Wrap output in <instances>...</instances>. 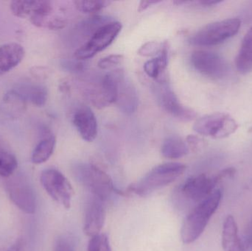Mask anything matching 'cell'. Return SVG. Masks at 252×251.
Masks as SVG:
<instances>
[{
    "label": "cell",
    "instance_id": "cell-1",
    "mask_svg": "<svg viewBox=\"0 0 252 251\" xmlns=\"http://www.w3.org/2000/svg\"><path fill=\"white\" fill-rule=\"evenodd\" d=\"M222 193L215 190L208 197L200 202L184 221L181 238L185 244H190L199 238L220 205Z\"/></svg>",
    "mask_w": 252,
    "mask_h": 251
},
{
    "label": "cell",
    "instance_id": "cell-2",
    "mask_svg": "<svg viewBox=\"0 0 252 251\" xmlns=\"http://www.w3.org/2000/svg\"><path fill=\"white\" fill-rule=\"evenodd\" d=\"M185 170L186 166L183 164L170 162L158 165L139 181L129 186L127 193H133L140 197L149 195L176 181Z\"/></svg>",
    "mask_w": 252,
    "mask_h": 251
},
{
    "label": "cell",
    "instance_id": "cell-3",
    "mask_svg": "<svg viewBox=\"0 0 252 251\" xmlns=\"http://www.w3.org/2000/svg\"><path fill=\"white\" fill-rule=\"evenodd\" d=\"M73 173L77 181L85 187L93 196L104 202L113 195H125L126 194L118 190L111 177L96 165L78 164L74 167Z\"/></svg>",
    "mask_w": 252,
    "mask_h": 251
},
{
    "label": "cell",
    "instance_id": "cell-4",
    "mask_svg": "<svg viewBox=\"0 0 252 251\" xmlns=\"http://www.w3.org/2000/svg\"><path fill=\"white\" fill-rule=\"evenodd\" d=\"M241 26L237 18L213 22L203 27L189 38V44L198 47H210L221 44L236 35Z\"/></svg>",
    "mask_w": 252,
    "mask_h": 251
},
{
    "label": "cell",
    "instance_id": "cell-5",
    "mask_svg": "<svg viewBox=\"0 0 252 251\" xmlns=\"http://www.w3.org/2000/svg\"><path fill=\"white\" fill-rule=\"evenodd\" d=\"M238 128V123L233 117L221 112L204 115L197 119L193 125V130L197 134L214 139L229 137Z\"/></svg>",
    "mask_w": 252,
    "mask_h": 251
},
{
    "label": "cell",
    "instance_id": "cell-6",
    "mask_svg": "<svg viewBox=\"0 0 252 251\" xmlns=\"http://www.w3.org/2000/svg\"><path fill=\"white\" fill-rule=\"evenodd\" d=\"M121 29L122 25L119 22L112 21L103 25L90 37L87 43L75 51V58L84 60L94 57L112 44Z\"/></svg>",
    "mask_w": 252,
    "mask_h": 251
},
{
    "label": "cell",
    "instance_id": "cell-7",
    "mask_svg": "<svg viewBox=\"0 0 252 251\" xmlns=\"http://www.w3.org/2000/svg\"><path fill=\"white\" fill-rule=\"evenodd\" d=\"M124 75V71L117 69L106 74L95 85L89 88L87 96L93 106L101 109L116 103L120 81Z\"/></svg>",
    "mask_w": 252,
    "mask_h": 251
},
{
    "label": "cell",
    "instance_id": "cell-8",
    "mask_svg": "<svg viewBox=\"0 0 252 251\" xmlns=\"http://www.w3.org/2000/svg\"><path fill=\"white\" fill-rule=\"evenodd\" d=\"M40 181L54 201L65 209L71 207L74 190L69 180L60 171L53 168L45 169L41 172Z\"/></svg>",
    "mask_w": 252,
    "mask_h": 251
},
{
    "label": "cell",
    "instance_id": "cell-9",
    "mask_svg": "<svg viewBox=\"0 0 252 251\" xmlns=\"http://www.w3.org/2000/svg\"><path fill=\"white\" fill-rule=\"evenodd\" d=\"M4 187L13 204L28 215L35 213L36 209L35 194L29 181L24 175L13 174L7 180Z\"/></svg>",
    "mask_w": 252,
    "mask_h": 251
},
{
    "label": "cell",
    "instance_id": "cell-10",
    "mask_svg": "<svg viewBox=\"0 0 252 251\" xmlns=\"http://www.w3.org/2000/svg\"><path fill=\"white\" fill-rule=\"evenodd\" d=\"M192 66L197 72L212 79H223L229 75L230 68L220 55L206 50L194 52L190 57Z\"/></svg>",
    "mask_w": 252,
    "mask_h": 251
},
{
    "label": "cell",
    "instance_id": "cell-11",
    "mask_svg": "<svg viewBox=\"0 0 252 251\" xmlns=\"http://www.w3.org/2000/svg\"><path fill=\"white\" fill-rule=\"evenodd\" d=\"M218 184L216 175L210 177L206 174H201L188 178L179 187L178 193L186 201L199 203L215 191Z\"/></svg>",
    "mask_w": 252,
    "mask_h": 251
},
{
    "label": "cell",
    "instance_id": "cell-12",
    "mask_svg": "<svg viewBox=\"0 0 252 251\" xmlns=\"http://www.w3.org/2000/svg\"><path fill=\"white\" fill-rule=\"evenodd\" d=\"M10 8L16 17L29 19L32 25H35L49 17L54 10V6L53 1L46 0H16L11 1Z\"/></svg>",
    "mask_w": 252,
    "mask_h": 251
},
{
    "label": "cell",
    "instance_id": "cell-13",
    "mask_svg": "<svg viewBox=\"0 0 252 251\" xmlns=\"http://www.w3.org/2000/svg\"><path fill=\"white\" fill-rule=\"evenodd\" d=\"M155 90L158 103L167 113L182 121H191L196 117V113L194 111L180 103L167 83H160L156 86Z\"/></svg>",
    "mask_w": 252,
    "mask_h": 251
},
{
    "label": "cell",
    "instance_id": "cell-14",
    "mask_svg": "<svg viewBox=\"0 0 252 251\" xmlns=\"http://www.w3.org/2000/svg\"><path fill=\"white\" fill-rule=\"evenodd\" d=\"M106 220V209L103 200L93 196L86 206L84 231L90 237L101 234Z\"/></svg>",
    "mask_w": 252,
    "mask_h": 251
},
{
    "label": "cell",
    "instance_id": "cell-15",
    "mask_svg": "<svg viewBox=\"0 0 252 251\" xmlns=\"http://www.w3.org/2000/svg\"><path fill=\"white\" fill-rule=\"evenodd\" d=\"M27 103L25 97L16 89L6 93L0 104V122L20 118L26 112Z\"/></svg>",
    "mask_w": 252,
    "mask_h": 251
},
{
    "label": "cell",
    "instance_id": "cell-16",
    "mask_svg": "<svg viewBox=\"0 0 252 251\" xmlns=\"http://www.w3.org/2000/svg\"><path fill=\"white\" fill-rule=\"evenodd\" d=\"M72 122L84 141L92 142L97 138V121L91 109L87 107L78 109L74 113Z\"/></svg>",
    "mask_w": 252,
    "mask_h": 251
},
{
    "label": "cell",
    "instance_id": "cell-17",
    "mask_svg": "<svg viewBox=\"0 0 252 251\" xmlns=\"http://www.w3.org/2000/svg\"><path fill=\"white\" fill-rule=\"evenodd\" d=\"M117 105L123 113L131 115L136 112L139 103L137 92L131 83L126 78L125 75L120 81Z\"/></svg>",
    "mask_w": 252,
    "mask_h": 251
},
{
    "label": "cell",
    "instance_id": "cell-18",
    "mask_svg": "<svg viewBox=\"0 0 252 251\" xmlns=\"http://www.w3.org/2000/svg\"><path fill=\"white\" fill-rule=\"evenodd\" d=\"M25 56V49L17 43L0 46V76L16 67L23 60Z\"/></svg>",
    "mask_w": 252,
    "mask_h": 251
},
{
    "label": "cell",
    "instance_id": "cell-19",
    "mask_svg": "<svg viewBox=\"0 0 252 251\" xmlns=\"http://www.w3.org/2000/svg\"><path fill=\"white\" fill-rule=\"evenodd\" d=\"M222 247L224 251H243L242 240L238 234V225L232 215L227 216L223 223Z\"/></svg>",
    "mask_w": 252,
    "mask_h": 251
},
{
    "label": "cell",
    "instance_id": "cell-20",
    "mask_svg": "<svg viewBox=\"0 0 252 251\" xmlns=\"http://www.w3.org/2000/svg\"><path fill=\"white\" fill-rule=\"evenodd\" d=\"M42 139L38 143L31 156V161L35 165L44 163L47 162L54 152L56 147V137L50 131L44 130Z\"/></svg>",
    "mask_w": 252,
    "mask_h": 251
},
{
    "label": "cell",
    "instance_id": "cell-21",
    "mask_svg": "<svg viewBox=\"0 0 252 251\" xmlns=\"http://www.w3.org/2000/svg\"><path fill=\"white\" fill-rule=\"evenodd\" d=\"M238 72L247 74L252 70V27L244 36L236 57Z\"/></svg>",
    "mask_w": 252,
    "mask_h": 251
},
{
    "label": "cell",
    "instance_id": "cell-22",
    "mask_svg": "<svg viewBox=\"0 0 252 251\" xmlns=\"http://www.w3.org/2000/svg\"><path fill=\"white\" fill-rule=\"evenodd\" d=\"M27 102L29 101L36 107H43L47 103L48 92L45 86L39 84H23L16 89Z\"/></svg>",
    "mask_w": 252,
    "mask_h": 251
},
{
    "label": "cell",
    "instance_id": "cell-23",
    "mask_svg": "<svg viewBox=\"0 0 252 251\" xmlns=\"http://www.w3.org/2000/svg\"><path fill=\"white\" fill-rule=\"evenodd\" d=\"M161 155L166 159H178L188 155V144L180 137H170L163 141L161 147Z\"/></svg>",
    "mask_w": 252,
    "mask_h": 251
},
{
    "label": "cell",
    "instance_id": "cell-24",
    "mask_svg": "<svg viewBox=\"0 0 252 251\" xmlns=\"http://www.w3.org/2000/svg\"><path fill=\"white\" fill-rule=\"evenodd\" d=\"M168 63V48L167 43H164L162 50L157 57L151 59L144 64V71L152 79H158L159 75L165 70Z\"/></svg>",
    "mask_w": 252,
    "mask_h": 251
},
{
    "label": "cell",
    "instance_id": "cell-25",
    "mask_svg": "<svg viewBox=\"0 0 252 251\" xmlns=\"http://www.w3.org/2000/svg\"><path fill=\"white\" fill-rule=\"evenodd\" d=\"M18 167L16 156L8 152H0V176L8 178L14 174Z\"/></svg>",
    "mask_w": 252,
    "mask_h": 251
},
{
    "label": "cell",
    "instance_id": "cell-26",
    "mask_svg": "<svg viewBox=\"0 0 252 251\" xmlns=\"http://www.w3.org/2000/svg\"><path fill=\"white\" fill-rule=\"evenodd\" d=\"M112 22L107 16H94L86 19L79 25V29L84 35H92L103 25Z\"/></svg>",
    "mask_w": 252,
    "mask_h": 251
},
{
    "label": "cell",
    "instance_id": "cell-27",
    "mask_svg": "<svg viewBox=\"0 0 252 251\" xmlns=\"http://www.w3.org/2000/svg\"><path fill=\"white\" fill-rule=\"evenodd\" d=\"M112 3L111 1H104V0H78L74 1L77 10L81 13L92 14L97 13L100 10L107 7Z\"/></svg>",
    "mask_w": 252,
    "mask_h": 251
},
{
    "label": "cell",
    "instance_id": "cell-28",
    "mask_svg": "<svg viewBox=\"0 0 252 251\" xmlns=\"http://www.w3.org/2000/svg\"><path fill=\"white\" fill-rule=\"evenodd\" d=\"M87 251H112L109 238L105 234H100L90 239Z\"/></svg>",
    "mask_w": 252,
    "mask_h": 251
},
{
    "label": "cell",
    "instance_id": "cell-29",
    "mask_svg": "<svg viewBox=\"0 0 252 251\" xmlns=\"http://www.w3.org/2000/svg\"><path fill=\"white\" fill-rule=\"evenodd\" d=\"M164 43L157 42V41H149L145 43L138 50V54L141 56L145 57H149V56H154L156 55H158L160 52L162 50Z\"/></svg>",
    "mask_w": 252,
    "mask_h": 251
},
{
    "label": "cell",
    "instance_id": "cell-30",
    "mask_svg": "<svg viewBox=\"0 0 252 251\" xmlns=\"http://www.w3.org/2000/svg\"><path fill=\"white\" fill-rule=\"evenodd\" d=\"M124 60L122 55H111L99 60L97 66L101 69H110L121 64Z\"/></svg>",
    "mask_w": 252,
    "mask_h": 251
},
{
    "label": "cell",
    "instance_id": "cell-31",
    "mask_svg": "<svg viewBox=\"0 0 252 251\" xmlns=\"http://www.w3.org/2000/svg\"><path fill=\"white\" fill-rule=\"evenodd\" d=\"M30 72L32 78L37 81H44L47 79L50 75V70L44 66H33L31 68Z\"/></svg>",
    "mask_w": 252,
    "mask_h": 251
},
{
    "label": "cell",
    "instance_id": "cell-32",
    "mask_svg": "<svg viewBox=\"0 0 252 251\" xmlns=\"http://www.w3.org/2000/svg\"><path fill=\"white\" fill-rule=\"evenodd\" d=\"M54 251H75L72 242L67 238L61 237L58 239L55 244Z\"/></svg>",
    "mask_w": 252,
    "mask_h": 251
},
{
    "label": "cell",
    "instance_id": "cell-33",
    "mask_svg": "<svg viewBox=\"0 0 252 251\" xmlns=\"http://www.w3.org/2000/svg\"><path fill=\"white\" fill-rule=\"evenodd\" d=\"M84 63H81L80 61H72V60H69V61L65 62L64 66L65 69L69 70V72H76V73H79V72H83L85 69L84 66Z\"/></svg>",
    "mask_w": 252,
    "mask_h": 251
},
{
    "label": "cell",
    "instance_id": "cell-34",
    "mask_svg": "<svg viewBox=\"0 0 252 251\" xmlns=\"http://www.w3.org/2000/svg\"><path fill=\"white\" fill-rule=\"evenodd\" d=\"M161 2V1H157V0H148V1H144L143 0V1H141L139 2L137 10L139 13H141V12L145 11L148 7Z\"/></svg>",
    "mask_w": 252,
    "mask_h": 251
},
{
    "label": "cell",
    "instance_id": "cell-35",
    "mask_svg": "<svg viewBox=\"0 0 252 251\" xmlns=\"http://www.w3.org/2000/svg\"><path fill=\"white\" fill-rule=\"evenodd\" d=\"M188 142L189 143V145L192 146V148L195 149L201 147V144H202L201 140L195 136H189L188 137Z\"/></svg>",
    "mask_w": 252,
    "mask_h": 251
},
{
    "label": "cell",
    "instance_id": "cell-36",
    "mask_svg": "<svg viewBox=\"0 0 252 251\" xmlns=\"http://www.w3.org/2000/svg\"><path fill=\"white\" fill-rule=\"evenodd\" d=\"M7 251H24L23 242L22 240H16Z\"/></svg>",
    "mask_w": 252,
    "mask_h": 251
},
{
    "label": "cell",
    "instance_id": "cell-37",
    "mask_svg": "<svg viewBox=\"0 0 252 251\" xmlns=\"http://www.w3.org/2000/svg\"><path fill=\"white\" fill-rule=\"evenodd\" d=\"M243 251H252V236L242 240Z\"/></svg>",
    "mask_w": 252,
    "mask_h": 251
},
{
    "label": "cell",
    "instance_id": "cell-38",
    "mask_svg": "<svg viewBox=\"0 0 252 251\" xmlns=\"http://www.w3.org/2000/svg\"><path fill=\"white\" fill-rule=\"evenodd\" d=\"M221 2H223V1H217V0H204V1H198L199 4L204 6H214Z\"/></svg>",
    "mask_w": 252,
    "mask_h": 251
},
{
    "label": "cell",
    "instance_id": "cell-39",
    "mask_svg": "<svg viewBox=\"0 0 252 251\" xmlns=\"http://www.w3.org/2000/svg\"><path fill=\"white\" fill-rule=\"evenodd\" d=\"M252 221L250 224H249L248 227H247V231L245 232V235H244V239L249 238V237H252Z\"/></svg>",
    "mask_w": 252,
    "mask_h": 251
}]
</instances>
